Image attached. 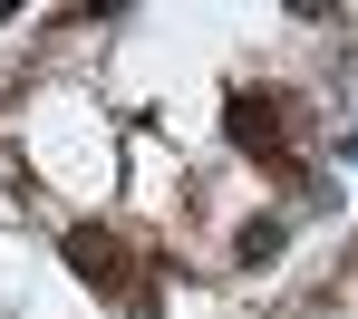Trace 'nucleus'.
Masks as SVG:
<instances>
[{
  "instance_id": "1",
  "label": "nucleus",
  "mask_w": 358,
  "mask_h": 319,
  "mask_svg": "<svg viewBox=\"0 0 358 319\" xmlns=\"http://www.w3.org/2000/svg\"><path fill=\"white\" fill-rule=\"evenodd\" d=\"M68 271H78L87 290L145 300V281H136V252H126V232H107V223H78V232H68Z\"/></svg>"
},
{
  "instance_id": "2",
  "label": "nucleus",
  "mask_w": 358,
  "mask_h": 319,
  "mask_svg": "<svg viewBox=\"0 0 358 319\" xmlns=\"http://www.w3.org/2000/svg\"><path fill=\"white\" fill-rule=\"evenodd\" d=\"M233 135L252 145V155L291 165V145H300V126H291V97H233Z\"/></svg>"
},
{
  "instance_id": "3",
  "label": "nucleus",
  "mask_w": 358,
  "mask_h": 319,
  "mask_svg": "<svg viewBox=\"0 0 358 319\" xmlns=\"http://www.w3.org/2000/svg\"><path fill=\"white\" fill-rule=\"evenodd\" d=\"M233 252H242V261H271V252H281V223H242Z\"/></svg>"
}]
</instances>
